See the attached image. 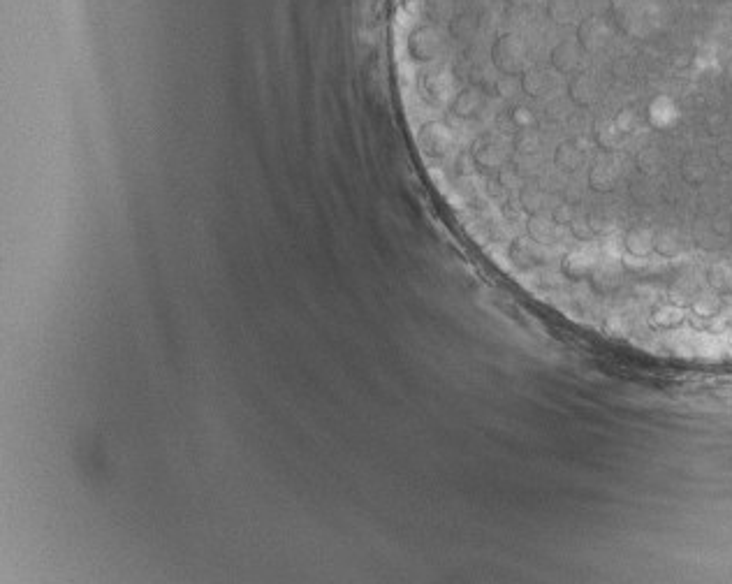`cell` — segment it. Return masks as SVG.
I'll return each instance as SVG.
<instances>
[{"label":"cell","instance_id":"cell-1","mask_svg":"<svg viewBox=\"0 0 732 584\" xmlns=\"http://www.w3.org/2000/svg\"><path fill=\"white\" fill-rule=\"evenodd\" d=\"M658 0H610L612 26L628 38H647L658 26Z\"/></svg>","mask_w":732,"mask_h":584},{"label":"cell","instance_id":"cell-2","mask_svg":"<svg viewBox=\"0 0 732 584\" xmlns=\"http://www.w3.org/2000/svg\"><path fill=\"white\" fill-rule=\"evenodd\" d=\"M612 35H614L612 21L591 14V17L580 19V24L575 26L573 38L577 40V45L582 47L584 54H587V58H594L610 47Z\"/></svg>","mask_w":732,"mask_h":584},{"label":"cell","instance_id":"cell-3","mask_svg":"<svg viewBox=\"0 0 732 584\" xmlns=\"http://www.w3.org/2000/svg\"><path fill=\"white\" fill-rule=\"evenodd\" d=\"M545 17L556 28H575L580 24V3L577 0H545Z\"/></svg>","mask_w":732,"mask_h":584}]
</instances>
